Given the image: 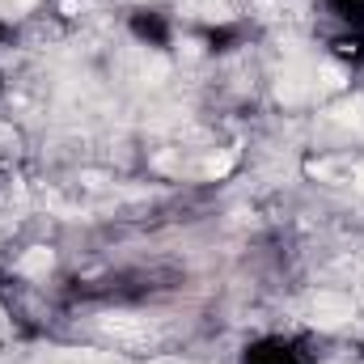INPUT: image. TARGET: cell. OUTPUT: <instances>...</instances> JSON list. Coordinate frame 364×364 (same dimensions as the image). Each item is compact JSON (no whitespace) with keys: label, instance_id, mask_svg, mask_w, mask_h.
Wrapping results in <instances>:
<instances>
[{"label":"cell","instance_id":"cell-2","mask_svg":"<svg viewBox=\"0 0 364 364\" xmlns=\"http://www.w3.org/2000/svg\"><path fill=\"white\" fill-rule=\"evenodd\" d=\"M127 34H132V43H140V47H149V51H170L174 47V21H170V13L166 9H153V4H136V9H127Z\"/></svg>","mask_w":364,"mask_h":364},{"label":"cell","instance_id":"cell-5","mask_svg":"<svg viewBox=\"0 0 364 364\" xmlns=\"http://www.w3.org/2000/svg\"><path fill=\"white\" fill-rule=\"evenodd\" d=\"M322 9L331 13L335 26H343V30H364V0H322Z\"/></svg>","mask_w":364,"mask_h":364},{"label":"cell","instance_id":"cell-4","mask_svg":"<svg viewBox=\"0 0 364 364\" xmlns=\"http://www.w3.org/2000/svg\"><path fill=\"white\" fill-rule=\"evenodd\" d=\"M326 51H331V60H339L348 73H364V30H343V26H335V34H326Z\"/></svg>","mask_w":364,"mask_h":364},{"label":"cell","instance_id":"cell-6","mask_svg":"<svg viewBox=\"0 0 364 364\" xmlns=\"http://www.w3.org/2000/svg\"><path fill=\"white\" fill-rule=\"evenodd\" d=\"M9 43H17V26L0 17V47H9Z\"/></svg>","mask_w":364,"mask_h":364},{"label":"cell","instance_id":"cell-1","mask_svg":"<svg viewBox=\"0 0 364 364\" xmlns=\"http://www.w3.org/2000/svg\"><path fill=\"white\" fill-rule=\"evenodd\" d=\"M237 364H314V339L292 331H263L237 348Z\"/></svg>","mask_w":364,"mask_h":364},{"label":"cell","instance_id":"cell-7","mask_svg":"<svg viewBox=\"0 0 364 364\" xmlns=\"http://www.w3.org/2000/svg\"><path fill=\"white\" fill-rule=\"evenodd\" d=\"M4 85H9V81H4V73H0V93H4Z\"/></svg>","mask_w":364,"mask_h":364},{"label":"cell","instance_id":"cell-3","mask_svg":"<svg viewBox=\"0 0 364 364\" xmlns=\"http://www.w3.org/2000/svg\"><path fill=\"white\" fill-rule=\"evenodd\" d=\"M195 38L208 55H233L250 43V26L246 21H203L195 26Z\"/></svg>","mask_w":364,"mask_h":364},{"label":"cell","instance_id":"cell-8","mask_svg":"<svg viewBox=\"0 0 364 364\" xmlns=\"http://www.w3.org/2000/svg\"><path fill=\"white\" fill-rule=\"evenodd\" d=\"M0 166H4V157H0Z\"/></svg>","mask_w":364,"mask_h":364}]
</instances>
